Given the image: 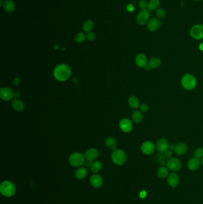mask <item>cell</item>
<instances>
[{
    "label": "cell",
    "mask_w": 203,
    "mask_h": 204,
    "mask_svg": "<svg viewBox=\"0 0 203 204\" xmlns=\"http://www.w3.org/2000/svg\"><path fill=\"white\" fill-rule=\"evenodd\" d=\"M150 11L147 9L142 10L136 16V22L140 25H145L150 20Z\"/></svg>",
    "instance_id": "8"
},
{
    "label": "cell",
    "mask_w": 203,
    "mask_h": 204,
    "mask_svg": "<svg viewBox=\"0 0 203 204\" xmlns=\"http://www.w3.org/2000/svg\"><path fill=\"white\" fill-rule=\"evenodd\" d=\"M111 160L116 165H122L127 160V155L123 150L116 149L112 153Z\"/></svg>",
    "instance_id": "4"
},
{
    "label": "cell",
    "mask_w": 203,
    "mask_h": 204,
    "mask_svg": "<svg viewBox=\"0 0 203 204\" xmlns=\"http://www.w3.org/2000/svg\"><path fill=\"white\" fill-rule=\"evenodd\" d=\"M94 22L92 20H86V22L84 24L83 29L87 32H90L94 29Z\"/></svg>",
    "instance_id": "30"
},
{
    "label": "cell",
    "mask_w": 203,
    "mask_h": 204,
    "mask_svg": "<svg viewBox=\"0 0 203 204\" xmlns=\"http://www.w3.org/2000/svg\"><path fill=\"white\" fill-rule=\"evenodd\" d=\"M135 62L136 65L140 68H145L148 64L147 57L143 53L138 54L135 56Z\"/></svg>",
    "instance_id": "12"
},
{
    "label": "cell",
    "mask_w": 203,
    "mask_h": 204,
    "mask_svg": "<svg viewBox=\"0 0 203 204\" xmlns=\"http://www.w3.org/2000/svg\"><path fill=\"white\" fill-rule=\"evenodd\" d=\"M138 7L140 9H141V10L146 9L148 7L147 2L145 0H140L138 4Z\"/></svg>",
    "instance_id": "35"
},
{
    "label": "cell",
    "mask_w": 203,
    "mask_h": 204,
    "mask_svg": "<svg viewBox=\"0 0 203 204\" xmlns=\"http://www.w3.org/2000/svg\"><path fill=\"white\" fill-rule=\"evenodd\" d=\"M85 39H86V36L85 34L83 32L78 33L74 37L75 41L78 43H82L83 42L85 41Z\"/></svg>",
    "instance_id": "31"
},
{
    "label": "cell",
    "mask_w": 203,
    "mask_h": 204,
    "mask_svg": "<svg viewBox=\"0 0 203 204\" xmlns=\"http://www.w3.org/2000/svg\"><path fill=\"white\" fill-rule=\"evenodd\" d=\"M3 8L7 12H13L15 9V4L11 0H6L3 4Z\"/></svg>",
    "instance_id": "26"
},
{
    "label": "cell",
    "mask_w": 203,
    "mask_h": 204,
    "mask_svg": "<svg viewBox=\"0 0 203 204\" xmlns=\"http://www.w3.org/2000/svg\"><path fill=\"white\" fill-rule=\"evenodd\" d=\"M194 155L195 157L197 158H202L203 157V148H198L195 149L194 152Z\"/></svg>",
    "instance_id": "33"
},
{
    "label": "cell",
    "mask_w": 203,
    "mask_h": 204,
    "mask_svg": "<svg viewBox=\"0 0 203 204\" xmlns=\"http://www.w3.org/2000/svg\"><path fill=\"white\" fill-rule=\"evenodd\" d=\"M201 165V162L199 158H197L196 157H194L190 159L188 163H187V167L191 171H196L199 168V167Z\"/></svg>",
    "instance_id": "18"
},
{
    "label": "cell",
    "mask_w": 203,
    "mask_h": 204,
    "mask_svg": "<svg viewBox=\"0 0 203 204\" xmlns=\"http://www.w3.org/2000/svg\"><path fill=\"white\" fill-rule=\"evenodd\" d=\"M126 9H127L128 12H133L135 10V7L134 6V5H132V4H129L126 7Z\"/></svg>",
    "instance_id": "38"
},
{
    "label": "cell",
    "mask_w": 203,
    "mask_h": 204,
    "mask_svg": "<svg viewBox=\"0 0 203 204\" xmlns=\"http://www.w3.org/2000/svg\"><path fill=\"white\" fill-rule=\"evenodd\" d=\"M99 155V150L97 149L90 148L86 150L84 156L87 161L92 162L98 158Z\"/></svg>",
    "instance_id": "14"
},
{
    "label": "cell",
    "mask_w": 203,
    "mask_h": 204,
    "mask_svg": "<svg viewBox=\"0 0 203 204\" xmlns=\"http://www.w3.org/2000/svg\"><path fill=\"white\" fill-rule=\"evenodd\" d=\"M156 146L151 141H145L142 144L141 151L145 155H150L153 154L155 150Z\"/></svg>",
    "instance_id": "11"
},
{
    "label": "cell",
    "mask_w": 203,
    "mask_h": 204,
    "mask_svg": "<svg viewBox=\"0 0 203 204\" xmlns=\"http://www.w3.org/2000/svg\"><path fill=\"white\" fill-rule=\"evenodd\" d=\"M166 167L172 171L178 172L181 170L182 164L178 158L172 157L166 162Z\"/></svg>",
    "instance_id": "6"
},
{
    "label": "cell",
    "mask_w": 203,
    "mask_h": 204,
    "mask_svg": "<svg viewBox=\"0 0 203 204\" xmlns=\"http://www.w3.org/2000/svg\"><path fill=\"white\" fill-rule=\"evenodd\" d=\"M128 105L131 109H136L140 107V102L139 99L135 96H131L128 99Z\"/></svg>",
    "instance_id": "21"
},
{
    "label": "cell",
    "mask_w": 203,
    "mask_h": 204,
    "mask_svg": "<svg viewBox=\"0 0 203 204\" xmlns=\"http://www.w3.org/2000/svg\"><path fill=\"white\" fill-rule=\"evenodd\" d=\"M190 35L195 40L203 39V25L201 24L194 25L191 28Z\"/></svg>",
    "instance_id": "7"
},
{
    "label": "cell",
    "mask_w": 203,
    "mask_h": 204,
    "mask_svg": "<svg viewBox=\"0 0 203 204\" xmlns=\"http://www.w3.org/2000/svg\"><path fill=\"white\" fill-rule=\"evenodd\" d=\"M160 5V0H150L148 3V9L150 12H153L157 9Z\"/></svg>",
    "instance_id": "28"
},
{
    "label": "cell",
    "mask_w": 203,
    "mask_h": 204,
    "mask_svg": "<svg viewBox=\"0 0 203 204\" xmlns=\"http://www.w3.org/2000/svg\"><path fill=\"white\" fill-rule=\"evenodd\" d=\"M169 144L168 141L163 138L160 139L156 143V148L160 153H165L169 149Z\"/></svg>",
    "instance_id": "15"
},
{
    "label": "cell",
    "mask_w": 203,
    "mask_h": 204,
    "mask_svg": "<svg viewBox=\"0 0 203 204\" xmlns=\"http://www.w3.org/2000/svg\"><path fill=\"white\" fill-rule=\"evenodd\" d=\"M188 146L185 143H179L175 145V152L178 155L182 156L187 152Z\"/></svg>",
    "instance_id": "20"
},
{
    "label": "cell",
    "mask_w": 203,
    "mask_h": 204,
    "mask_svg": "<svg viewBox=\"0 0 203 204\" xmlns=\"http://www.w3.org/2000/svg\"><path fill=\"white\" fill-rule=\"evenodd\" d=\"M201 164H202V165H203V157L202 158V159H201Z\"/></svg>",
    "instance_id": "41"
},
{
    "label": "cell",
    "mask_w": 203,
    "mask_h": 204,
    "mask_svg": "<svg viewBox=\"0 0 203 204\" xmlns=\"http://www.w3.org/2000/svg\"><path fill=\"white\" fill-rule=\"evenodd\" d=\"M167 181L168 183V185L170 186L172 188H175L178 186L180 179L178 175L175 172L169 174L167 176Z\"/></svg>",
    "instance_id": "13"
},
{
    "label": "cell",
    "mask_w": 203,
    "mask_h": 204,
    "mask_svg": "<svg viewBox=\"0 0 203 204\" xmlns=\"http://www.w3.org/2000/svg\"><path fill=\"white\" fill-rule=\"evenodd\" d=\"M199 49L201 51H203V42L200 44Z\"/></svg>",
    "instance_id": "40"
},
{
    "label": "cell",
    "mask_w": 203,
    "mask_h": 204,
    "mask_svg": "<svg viewBox=\"0 0 203 204\" xmlns=\"http://www.w3.org/2000/svg\"><path fill=\"white\" fill-rule=\"evenodd\" d=\"M86 38L89 41H93L96 38V35L94 32H88V34L86 35Z\"/></svg>",
    "instance_id": "36"
},
{
    "label": "cell",
    "mask_w": 203,
    "mask_h": 204,
    "mask_svg": "<svg viewBox=\"0 0 203 204\" xmlns=\"http://www.w3.org/2000/svg\"><path fill=\"white\" fill-rule=\"evenodd\" d=\"M119 128L123 133H129L133 129L132 122L128 118H123L119 122Z\"/></svg>",
    "instance_id": "9"
},
{
    "label": "cell",
    "mask_w": 203,
    "mask_h": 204,
    "mask_svg": "<svg viewBox=\"0 0 203 204\" xmlns=\"http://www.w3.org/2000/svg\"><path fill=\"white\" fill-rule=\"evenodd\" d=\"M157 176L160 179H164L169 175V169L167 167L165 166H161L159 167L157 171Z\"/></svg>",
    "instance_id": "27"
},
{
    "label": "cell",
    "mask_w": 203,
    "mask_h": 204,
    "mask_svg": "<svg viewBox=\"0 0 203 204\" xmlns=\"http://www.w3.org/2000/svg\"><path fill=\"white\" fill-rule=\"evenodd\" d=\"M156 16L158 19H163L166 16V11L162 8H159L156 11Z\"/></svg>",
    "instance_id": "32"
},
{
    "label": "cell",
    "mask_w": 203,
    "mask_h": 204,
    "mask_svg": "<svg viewBox=\"0 0 203 204\" xmlns=\"http://www.w3.org/2000/svg\"><path fill=\"white\" fill-rule=\"evenodd\" d=\"M87 170L84 167H79L78 168L74 173L75 177L78 180H82L85 179L87 175Z\"/></svg>",
    "instance_id": "22"
},
{
    "label": "cell",
    "mask_w": 203,
    "mask_h": 204,
    "mask_svg": "<svg viewBox=\"0 0 203 204\" xmlns=\"http://www.w3.org/2000/svg\"><path fill=\"white\" fill-rule=\"evenodd\" d=\"M139 108H140V111L142 112V113H147L150 110V106H148V104L145 103H141L140 105V106Z\"/></svg>",
    "instance_id": "34"
},
{
    "label": "cell",
    "mask_w": 203,
    "mask_h": 204,
    "mask_svg": "<svg viewBox=\"0 0 203 204\" xmlns=\"http://www.w3.org/2000/svg\"><path fill=\"white\" fill-rule=\"evenodd\" d=\"M15 94L12 89L8 87H3L0 90V97L4 101H10L13 99Z\"/></svg>",
    "instance_id": "10"
},
{
    "label": "cell",
    "mask_w": 203,
    "mask_h": 204,
    "mask_svg": "<svg viewBox=\"0 0 203 204\" xmlns=\"http://www.w3.org/2000/svg\"><path fill=\"white\" fill-rule=\"evenodd\" d=\"M132 121L136 124L141 123L144 119L143 113L140 111H135L134 112L132 115Z\"/></svg>",
    "instance_id": "23"
},
{
    "label": "cell",
    "mask_w": 203,
    "mask_h": 204,
    "mask_svg": "<svg viewBox=\"0 0 203 204\" xmlns=\"http://www.w3.org/2000/svg\"><path fill=\"white\" fill-rule=\"evenodd\" d=\"M160 25H161V22L160 19L158 18H152L148 22V29L151 32H155L159 29Z\"/></svg>",
    "instance_id": "16"
},
{
    "label": "cell",
    "mask_w": 203,
    "mask_h": 204,
    "mask_svg": "<svg viewBox=\"0 0 203 204\" xmlns=\"http://www.w3.org/2000/svg\"><path fill=\"white\" fill-rule=\"evenodd\" d=\"M195 1H198V0H195Z\"/></svg>",
    "instance_id": "42"
},
{
    "label": "cell",
    "mask_w": 203,
    "mask_h": 204,
    "mask_svg": "<svg viewBox=\"0 0 203 204\" xmlns=\"http://www.w3.org/2000/svg\"><path fill=\"white\" fill-rule=\"evenodd\" d=\"M103 168L102 163L99 161H95L93 162L91 166V171L94 173H97L101 170Z\"/></svg>",
    "instance_id": "29"
},
{
    "label": "cell",
    "mask_w": 203,
    "mask_h": 204,
    "mask_svg": "<svg viewBox=\"0 0 203 204\" xmlns=\"http://www.w3.org/2000/svg\"><path fill=\"white\" fill-rule=\"evenodd\" d=\"M90 183L95 188H99L103 184V179L99 174H94L90 178Z\"/></svg>",
    "instance_id": "17"
},
{
    "label": "cell",
    "mask_w": 203,
    "mask_h": 204,
    "mask_svg": "<svg viewBox=\"0 0 203 204\" xmlns=\"http://www.w3.org/2000/svg\"><path fill=\"white\" fill-rule=\"evenodd\" d=\"M164 154H165V156L166 157V158L170 159V158H172V152L169 149L167 150H166V152L164 153Z\"/></svg>",
    "instance_id": "37"
},
{
    "label": "cell",
    "mask_w": 203,
    "mask_h": 204,
    "mask_svg": "<svg viewBox=\"0 0 203 204\" xmlns=\"http://www.w3.org/2000/svg\"><path fill=\"white\" fill-rule=\"evenodd\" d=\"M12 106L14 111L17 112H22L25 109V105L24 102L21 100L15 99L13 100Z\"/></svg>",
    "instance_id": "19"
},
{
    "label": "cell",
    "mask_w": 203,
    "mask_h": 204,
    "mask_svg": "<svg viewBox=\"0 0 203 204\" xmlns=\"http://www.w3.org/2000/svg\"><path fill=\"white\" fill-rule=\"evenodd\" d=\"M85 156L79 152H74L70 155L69 161L70 164L74 167H79L82 166L85 163Z\"/></svg>",
    "instance_id": "5"
},
{
    "label": "cell",
    "mask_w": 203,
    "mask_h": 204,
    "mask_svg": "<svg viewBox=\"0 0 203 204\" xmlns=\"http://www.w3.org/2000/svg\"><path fill=\"white\" fill-rule=\"evenodd\" d=\"M175 145L173 144H169V150H171L172 152L173 151H175Z\"/></svg>",
    "instance_id": "39"
},
{
    "label": "cell",
    "mask_w": 203,
    "mask_h": 204,
    "mask_svg": "<svg viewBox=\"0 0 203 204\" xmlns=\"http://www.w3.org/2000/svg\"><path fill=\"white\" fill-rule=\"evenodd\" d=\"M72 74V71L68 65L62 63L55 66L53 71V75L56 80L64 82L68 80Z\"/></svg>",
    "instance_id": "1"
},
{
    "label": "cell",
    "mask_w": 203,
    "mask_h": 204,
    "mask_svg": "<svg viewBox=\"0 0 203 204\" xmlns=\"http://www.w3.org/2000/svg\"><path fill=\"white\" fill-rule=\"evenodd\" d=\"M161 65V61L160 58L154 57L151 58L148 62V65L151 68V69H157L160 67Z\"/></svg>",
    "instance_id": "25"
},
{
    "label": "cell",
    "mask_w": 203,
    "mask_h": 204,
    "mask_svg": "<svg viewBox=\"0 0 203 204\" xmlns=\"http://www.w3.org/2000/svg\"><path fill=\"white\" fill-rule=\"evenodd\" d=\"M181 85L185 90H193L197 87V81L195 77L191 74H186L181 78Z\"/></svg>",
    "instance_id": "3"
},
{
    "label": "cell",
    "mask_w": 203,
    "mask_h": 204,
    "mask_svg": "<svg viewBox=\"0 0 203 204\" xmlns=\"http://www.w3.org/2000/svg\"><path fill=\"white\" fill-rule=\"evenodd\" d=\"M16 192L14 184L10 181L6 180L1 183L0 185V192L5 197L10 198L13 196Z\"/></svg>",
    "instance_id": "2"
},
{
    "label": "cell",
    "mask_w": 203,
    "mask_h": 204,
    "mask_svg": "<svg viewBox=\"0 0 203 204\" xmlns=\"http://www.w3.org/2000/svg\"><path fill=\"white\" fill-rule=\"evenodd\" d=\"M105 146L110 150H114L117 147V142L113 137H108L105 142Z\"/></svg>",
    "instance_id": "24"
}]
</instances>
